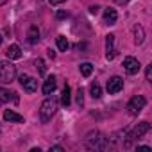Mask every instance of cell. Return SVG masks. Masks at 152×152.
<instances>
[{
  "mask_svg": "<svg viewBox=\"0 0 152 152\" xmlns=\"http://www.w3.org/2000/svg\"><path fill=\"white\" fill-rule=\"evenodd\" d=\"M27 39H29V43H31V45H36V43L39 41V29H38L36 25H32V27L29 29Z\"/></svg>",
  "mask_w": 152,
  "mask_h": 152,
  "instance_id": "16",
  "label": "cell"
},
{
  "mask_svg": "<svg viewBox=\"0 0 152 152\" xmlns=\"http://www.w3.org/2000/svg\"><path fill=\"white\" fill-rule=\"evenodd\" d=\"M145 77H147V81H150V79H152V64H148V66H147V72H145Z\"/></svg>",
  "mask_w": 152,
  "mask_h": 152,
  "instance_id": "23",
  "label": "cell"
},
{
  "mask_svg": "<svg viewBox=\"0 0 152 152\" xmlns=\"http://www.w3.org/2000/svg\"><path fill=\"white\" fill-rule=\"evenodd\" d=\"M18 81H20L22 88H23L27 93H34V91L38 90V79L31 77V75H27V73H22L20 77H18Z\"/></svg>",
  "mask_w": 152,
  "mask_h": 152,
  "instance_id": "5",
  "label": "cell"
},
{
  "mask_svg": "<svg viewBox=\"0 0 152 152\" xmlns=\"http://www.w3.org/2000/svg\"><path fill=\"white\" fill-rule=\"evenodd\" d=\"M145 106H147V99L143 95H136L127 102V113L132 115V116H138L145 109Z\"/></svg>",
  "mask_w": 152,
  "mask_h": 152,
  "instance_id": "4",
  "label": "cell"
},
{
  "mask_svg": "<svg viewBox=\"0 0 152 152\" xmlns=\"http://www.w3.org/2000/svg\"><path fill=\"white\" fill-rule=\"evenodd\" d=\"M50 150H59V152H61V150H64V148L59 147V145H56V147H50Z\"/></svg>",
  "mask_w": 152,
  "mask_h": 152,
  "instance_id": "29",
  "label": "cell"
},
{
  "mask_svg": "<svg viewBox=\"0 0 152 152\" xmlns=\"http://www.w3.org/2000/svg\"><path fill=\"white\" fill-rule=\"evenodd\" d=\"M56 16H57L59 20H63V18H66V16H68V13H66V11H57V13H56Z\"/></svg>",
  "mask_w": 152,
  "mask_h": 152,
  "instance_id": "24",
  "label": "cell"
},
{
  "mask_svg": "<svg viewBox=\"0 0 152 152\" xmlns=\"http://www.w3.org/2000/svg\"><path fill=\"white\" fill-rule=\"evenodd\" d=\"M86 145H88V148L106 150V148L109 147V140H107L102 132H99V131H91V132H88V136H86Z\"/></svg>",
  "mask_w": 152,
  "mask_h": 152,
  "instance_id": "2",
  "label": "cell"
},
{
  "mask_svg": "<svg viewBox=\"0 0 152 152\" xmlns=\"http://www.w3.org/2000/svg\"><path fill=\"white\" fill-rule=\"evenodd\" d=\"M116 56V48H115V34L106 36V59L111 61Z\"/></svg>",
  "mask_w": 152,
  "mask_h": 152,
  "instance_id": "8",
  "label": "cell"
},
{
  "mask_svg": "<svg viewBox=\"0 0 152 152\" xmlns=\"http://www.w3.org/2000/svg\"><path fill=\"white\" fill-rule=\"evenodd\" d=\"M115 2H116L118 6H124V4H127V2H129V0H115Z\"/></svg>",
  "mask_w": 152,
  "mask_h": 152,
  "instance_id": "27",
  "label": "cell"
},
{
  "mask_svg": "<svg viewBox=\"0 0 152 152\" xmlns=\"http://www.w3.org/2000/svg\"><path fill=\"white\" fill-rule=\"evenodd\" d=\"M9 100H13V102H18V95H16L15 91H9V90H6V88H0V107H2L6 102H9Z\"/></svg>",
  "mask_w": 152,
  "mask_h": 152,
  "instance_id": "9",
  "label": "cell"
},
{
  "mask_svg": "<svg viewBox=\"0 0 152 152\" xmlns=\"http://www.w3.org/2000/svg\"><path fill=\"white\" fill-rule=\"evenodd\" d=\"M124 68H125V72L129 73V75H134V73H138L140 72V68H141V64H140V61L136 59V57H125L124 59Z\"/></svg>",
  "mask_w": 152,
  "mask_h": 152,
  "instance_id": "7",
  "label": "cell"
},
{
  "mask_svg": "<svg viewBox=\"0 0 152 152\" xmlns=\"http://www.w3.org/2000/svg\"><path fill=\"white\" fill-rule=\"evenodd\" d=\"M57 99L56 97H48L43 104H41V107H39V120H41V124H48L52 118H54V115H56V111H57Z\"/></svg>",
  "mask_w": 152,
  "mask_h": 152,
  "instance_id": "1",
  "label": "cell"
},
{
  "mask_svg": "<svg viewBox=\"0 0 152 152\" xmlns=\"http://www.w3.org/2000/svg\"><path fill=\"white\" fill-rule=\"evenodd\" d=\"M48 2H50V6H59V4L64 2V0H48Z\"/></svg>",
  "mask_w": 152,
  "mask_h": 152,
  "instance_id": "25",
  "label": "cell"
},
{
  "mask_svg": "<svg viewBox=\"0 0 152 152\" xmlns=\"http://www.w3.org/2000/svg\"><path fill=\"white\" fill-rule=\"evenodd\" d=\"M6 2H7V0H0V6H4Z\"/></svg>",
  "mask_w": 152,
  "mask_h": 152,
  "instance_id": "31",
  "label": "cell"
},
{
  "mask_svg": "<svg viewBox=\"0 0 152 152\" xmlns=\"http://www.w3.org/2000/svg\"><path fill=\"white\" fill-rule=\"evenodd\" d=\"M90 91H91V97H93V99H97V100L102 97V88H100V84H99V83H93V84L90 86Z\"/></svg>",
  "mask_w": 152,
  "mask_h": 152,
  "instance_id": "18",
  "label": "cell"
},
{
  "mask_svg": "<svg viewBox=\"0 0 152 152\" xmlns=\"http://www.w3.org/2000/svg\"><path fill=\"white\" fill-rule=\"evenodd\" d=\"M15 77H16V66L11 63V59L0 61V84H11Z\"/></svg>",
  "mask_w": 152,
  "mask_h": 152,
  "instance_id": "3",
  "label": "cell"
},
{
  "mask_svg": "<svg viewBox=\"0 0 152 152\" xmlns=\"http://www.w3.org/2000/svg\"><path fill=\"white\" fill-rule=\"evenodd\" d=\"M145 39V31L141 25H134V43L136 45H141Z\"/></svg>",
  "mask_w": 152,
  "mask_h": 152,
  "instance_id": "17",
  "label": "cell"
},
{
  "mask_svg": "<svg viewBox=\"0 0 152 152\" xmlns=\"http://www.w3.org/2000/svg\"><path fill=\"white\" fill-rule=\"evenodd\" d=\"M106 90H107V93H109V95H116V93H120V91L124 90V79H122V77H118V75L111 77V79L107 81Z\"/></svg>",
  "mask_w": 152,
  "mask_h": 152,
  "instance_id": "6",
  "label": "cell"
},
{
  "mask_svg": "<svg viewBox=\"0 0 152 152\" xmlns=\"http://www.w3.org/2000/svg\"><path fill=\"white\" fill-rule=\"evenodd\" d=\"M138 150H147V152H150L152 148H150V147H147V145H141V147H138Z\"/></svg>",
  "mask_w": 152,
  "mask_h": 152,
  "instance_id": "26",
  "label": "cell"
},
{
  "mask_svg": "<svg viewBox=\"0 0 152 152\" xmlns=\"http://www.w3.org/2000/svg\"><path fill=\"white\" fill-rule=\"evenodd\" d=\"M116 20H118V13H116V9L107 7V9L104 11V23H106V25H115Z\"/></svg>",
  "mask_w": 152,
  "mask_h": 152,
  "instance_id": "12",
  "label": "cell"
},
{
  "mask_svg": "<svg viewBox=\"0 0 152 152\" xmlns=\"http://www.w3.org/2000/svg\"><path fill=\"white\" fill-rule=\"evenodd\" d=\"M99 9H100V7H99V6H91V7H90V11H91V13H97V11H99Z\"/></svg>",
  "mask_w": 152,
  "mask_h": 152,
  "instance_id": "28",
  "label": "cell"
},
{
  "mask_svg": "<svg viewBox=\"0 0 152 152\" xmlns=\"http://www.w3.org/2000/svg\"><path fill=\"white\" fill-rule=\"evenodd\" d=\"M0 45H2V34H0Z\"/></svg>",
  "mask_w": 152,
  "mask_h": 152,
  "instance_id": "32",
  "label": "cell"
},
{
  "mask_svg": "<svg viewBox=\"0 0 152 152\" xmlns=\"http://www.w3.org/2000/svg\"><path fill=\"white\" fill-rule=\"evenodd\" d=\"M148 131H150V124H148V122H140L138 127L132 131V138H138V140H140V138L145 136Z\"/></svg>",
  "mask_w": 152,
  "mask_h": 152,
  "instance_id": "13",
  "label": "cell"
},
{
  "mask_svg": "<svg viewBox=\"0 0 152 152\" xmlns=\"http://www.w3.org/2000/svg\"><path fill=\"white\" fill-rule=\"evenodd\" d=\"M79 68H81V73L84 75V77H90L91 72H93V64H91V63H83Z\"/></svg>",
  "mask_w": 152,
  "mask_h": 152,
  "instance_id": "20",
  "label": "cell"
},
{
  "mask_svg": "<svg viewBox=\"0 0 152 152\" xmlns=\"http://www.w3.org/2000/svg\"><path fill=\"white\" fill-rule=\"evenodd\" d=\"M75 100H77V104H79V106H83V104H84V90H83V88H79V90H77Z\"/></svg>",
  "mask_w": 152,
  "mask_h": 152,
  "instance_id": "22",
  "label": "cell"
},
{
  "mask_svg": "<svg viewBox=\"0 0 152 152\" xmlns=\"http://www.w3.org/2000/svg\"><path fill=\"white\" fill-rule=\"evenodd\" d=\"M68 47H70L68 39H66L64 36H57V48H59L61 52H66V50H68Z\"/></svg>",
  "mask_w": 152,
  "mask_h": 152,
  "instance_id": "19",
  "label": "cell"
},
{
  "mask_svg": "<svg viewBox=\"0 0 152 152\" xmlns=\"http://www.w3.org/2000/svg\"><path fill=\"white\" fill-rule=\"evenodd\" d=\"M36 68H38V72H39L41 77H45V75H47V66H45V61L43 59H36Z\"/></svg>",
  "mask_w": 152,
  "mask_h": 152,
  "instance_id": "21",
  "label": "cell"
},
{
  "mask_svg": "<svg viewBox=\"0 0 152 152\" xmlns=\"http://www.w3.org/2000/svg\"><path fill=\"white\" fill-rule=\"evenodd\" d=\"M56 86H57V81H56V77L54 75H48V77L45 79V83H43V95H52L54 93V90H56Z\"/></svg>",
  "mask_w": 152,
  "mask_h": 152,
  "instance_id": "10",
  "label": "cell"
},
{
  "mask_svg": "<svg viewBox=\"0 0 152 152\" xmlns=\"http://www.w3.org/2000/svg\"><path fill=\"white\" fill-rule=\"evenodd\" d=\"M70 102H72V90H70V86H68V84H64L63 93H61V104H63L64 107H68V106H70Z\"/></svg>",
  "mask_w": 152,
  "mask_h": 152,
  "instance_id": "15",
  "label": "cell"
},
{
  "mask_svg": "<svg viewBox=\"0 0 152 152\" xmlns=\"http://www.w3.org/2000/svg\"><path fill=\"white\" fill-rule=\"evenodd\" d=\"M48 57H52V59H54V57H56V52H54V50H48Z\"/></svg>",
  "mask_w": 152,
  "mask_h": 152,
  "instance_id": "30",
  "label": "cell"
},
{
  "mask_svg": "<svg viewBox=\"0 0 152 152\" xmlns=\"http://www.w3.org/2000/svg\"><path fill=\"white\" fill-rule=\"evenodd\" d=\"M6 56H7V59H20L22 57V48L18 45H9L7 50H6Z\"/></svg>",
  "mask_w": 152,
  "mask_h": 152,
  "instance_id": "14",
  "label": "cell"
},
{
  "mask_svg": "<svg viewBox=\"0 0 152 152\" xmlns=\"http://www.w3.org/2000/svg\"><path fill=\"white\" fill-rule=\"evenodd\" d=\"M4 120H6V122H9V124H23V116H22V115H18V113H16V111H13V109L4 111Z\"/></svg>",
  "mask_w": 152,
  "mask_h": 152,
  "instance_id": "11",
  "label": "cell"
}]
</instances>
